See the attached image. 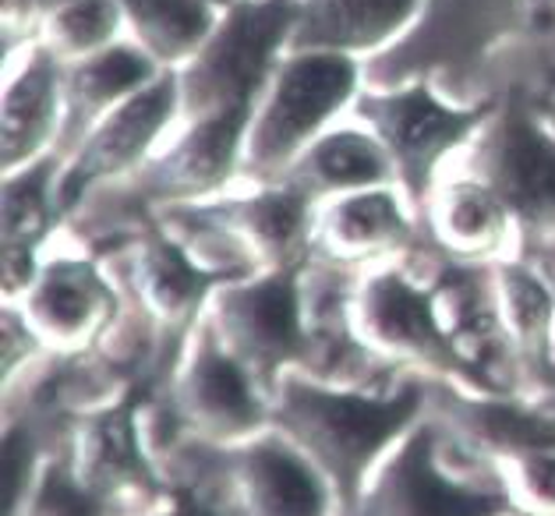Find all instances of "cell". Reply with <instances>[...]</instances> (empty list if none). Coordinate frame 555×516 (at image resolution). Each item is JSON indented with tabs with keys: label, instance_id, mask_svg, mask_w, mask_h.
Returning <instances> with one entry per match:
<instances>
[{
	"label": "cell",
	"instance_id": "33",
	"mask_svg": "<svg viewBox=\"0 0 555 516\" xmlns=\"http://www.w3.org/2000/svg\"><path fill=\"white\" fill-rule=\"evenodd\" d=\"M39 4V15H50V11H57V8H64V4H72V0H36Z\"/></svg>",
	"mask_w": 555,
	"mask_h": 516
},
{
	"label": "cell",
	"instance_id": "18",
	"mask_svg": "<svg viewBox=\"0 0 555 516\" xmlns=\"http://www.w3.org/2000/svg\"><path fill=\"white\" fill-rule=\"evenodd\" d=\"M181 403L188 417L206 425L212 436H241L262 417L245 364L223 347V339H216L212 325H202V339L181 378Z\"/></svg>",
	"mask_w": 555,
	"mask_h": 516
},
{
	"label": "cell",
	"instance_id": "15",
	"mask_svg": "<svg viewBox=\"0 0 555 516\" xmlns=\"http://www.w3.org/2000/svg\"><path fill=\"white\" fill-rule=\"evenodd\" d=\"M397 184L319 202L315 248L340 262L397 255L414 244V220Z\"/></svg>",
	"mask_w": 555,
	"mask_h": 516
},
{
	"label": "cell",
	"instance_id": "26",
	"mask_svg": "<svg viewBox=\"0 0 555 516\" xmlns=\"http://www.w3.org/2000/svg\"><path fill=\"white\" fill-rule=\"evenodd\" d=\"M61 156L50 153L22 170L4 173V244L36 248L57 216V173Z\"/></svg>",
	"mask_w": 555,
	"mask_h": 516
},
{
	"label": "cell",
	"instance_id": "24",
	"mask_svg": "<svg viewBox=\"0 0 555 516\" xmlns=\"http://www.w3.org/2000/svg\"><path fill=\"white\" fill-rule=\"evenodd\" d=\"M495 301L503 311V322L513 336L517 354L531 364H548V333L555 319V301L534 269L520 262L495 266Z\"/></svg>",
	"mask_w": 555,
	"mask_h": 516
},
{
	"label": "cell",
	"instance_id": "6",
	"mask_svg": "<svg viewBox=\"0 0 555 516\" xmlns=\"http://www.w3.org/2000/svg\"><path fill=\"white\" fill-rule=\"evenodd\" d=\"M255 103L230 106L212 117L184 120L159 153L134 170L131 178L106 184L120 192V206L153 209V206H195V202L220 198L234 181H241L248 128ZM103 192V188H100Z\"/></svg>",
	"mask_w": 555,
	"mask_h": 516
},
{
	"label": "cell",
	"instance_id": "5",
	"mask_svg": "<svg viewBox=\"0 0 555 516\" xmlns=\"http://www.w3.org/2000/svg\"><path fill=\"white\" fill-rule=\"evenodd\" d=\"M417 407H422V386H403L397 397L372 400L287 378L280 417L283 428L311 456H319V464L350 495L369 460L408 425Z\"/></svg>",
	"mask_w": 555,
	"mask_h": 516
},
{
	"label": "cell",
	"instance_id": "13",
	"mask_svg": "<svg viewBox=\"0 0 555 516\" xmlns=\"http://www.w3.org/2000/svg\"><path fill=\"white\" fill-rule=\"evenodd\" d=\"M159 75L164 67L134 39H117L86 61L64 64V128L57 139V156H72L106 114H114L120 103L142 92Z\"/></svg>",
	"mask_w": 555,
	"mask_h": 516
},
{
	"label": "cell",
	"instance_id": "20",
	"mask_svg": "<svg viewBox=\"0 0 555 516\" xmlns=\"http://www.w3.org/2000/svg\"><path fill=\"white\" fill-rule=\"evenodd\" d=\"M499 509H503L499 495L470 492L446 481L431 467L428 431H417L392 460L383 485L375 488L369 516H492Z\"/></svg>",
	"mask_w": 555,
	"mask_h": 516
},
{
	"label": "cell",
	"instance_id": "2",
	"mask_svg": "<svg viewBox=\"0 0 555 516\" xmlns=\"http://www.w3.org/2000/svg\"><path fill=\"white\" fill-rule=\"evenodd\" d=\"M495 100L453 103L428 78L400 86H364L350 106V117L378 134L397 167V184L411 206L425 209L442 170L474 142V134L492 117Z\"/></svg>",
	"mask_w": 555,
	"mask_h": 516
},
{
	"label": "cell",
	"instance_id": "19",
	"mask_svg": "<svg viewBox=\"0 0 555 516\" xmlns=\"http://www.w3.org/2000/svg\"><path fill=\"white\" fill-rule=\"evenodd\" d=\"M422 216L431 237L460 258H489L503 251L517 227L506 202L470 170L456 178H439Z\"/></svg>",
	"mask_w": 555,
	"mask_h": 516
},
{
	"label": "cell",
	"instance_id": "34",
	"mask_svg": "<svg viewBox=\"0 0 555 516\" xmlns=\"http://www.w3.org/2000/svg\"><path fill=\"white\" fill-rule=\"evenodd\" d=\"M541 414H545V417L552 421V425H555V400H552V403H545V407H541Z\"/></svg>",
	"mask_w": 555,
	"mask_h": 516
},
{
	"label": "cell",
	"instance_id": "29",
	"mask_svg": "<svg viewBox=\"0 0 555 516\" xmlns=\"http://www.w3.org/2000/svg\"><path fill=\"white\" fill-rule=\"evenodd\" d=\"M36 248L29 244H4V291L8 297L29 294L36 283Z\"/></svg>",
	"mask_w": 555,
	"mask_h": 516
},
{
	"label": "cell",
	"instance_id": "25",
	"mask_svg": "<svg viewBox=\"0 0 555 516\" xmlns=\"http://www.w3.org/2000/svg\"><path fill=\"white\" fill-rule=\"evenodd\" d=\"M120 29H125L120 0H72L39 22L36 39L61 64H75L117 43Z\"/></svg>",
	"mask_w": 555,
	"mask_h": 516
},
{
	"label": "cell",
	"instance_id": "22",
	"mask_svg": "<svg viewBox=\"0 0 555 516\" xmlns=\"http://www.w3.org/2000/svg\"><path fill=\"white\" fill-rule=\"evenodd\" d=\"M128 39L164 72H181L206 47L223 11L209 0H120Z\"/></svg>",
	"mask_w": 555,
	"mask_h": 516
},
{
	"label": "cell",
	"instance_id": "30",
	"mask_svg": "<svg viewBox=\"0 0 555 516\" xmlns=\"http://www.w3.org/2000/svg\"><path fill=\"white\" fill-rule=\"evenodd\" d=\"M29 460H33V450H29V439L22 436V431H11L8 436V446H4V485H8V506H15V499L25 485V470H29Z\"/></svg>",
	"mask_w": 555,
	"mask_h": 516
},
{
	"label": "cell",
	"instance_id": "9",
	"mask_svg": "<svg viewBox=\"0 0 555 516\" xmlns=\"http://www.w3.org/2000/svg\"><path fill=\"white\" fill-rule=\"evenodd\" d=\"M297 269H273L255 280H230L216 291V325L241 364L266 383L283 364L305 361L308 333L301 319V283Z\"/></svg>",
	"mask_w": 555,
	"mask_h": 516
},
{
	"label": "cell",
	"instance_id": "11",
	"mask_svg": "<svg viewBox=\"0 0 555 516\" xmlns=\"http://www.w3.org/2000/svg\"><path fill=\"white\" fill-rule=\"evenodd\" d=\"M202 206L273 269L301 266L308 248L315 244L319 202L291 181L251 184L248 195H220Z\"/></svg>",
	"mask_w": 555,
	"mask_h": 516
},
{
	"label": "cell",
	"instance_id": "10",
	"mask_svg": "<svg viewBox=\"0 0 555 516\" xmlns=\"http://www.w3.org/2000/svg\"><path fill=\"white\" fill-rule=\"evenodd\" d=\"M354 325L364 344L383 354L470 378L439 319L436 294L414 287L397 269H386L361 283L354 297Z\"/></svg>",
	"mask_w": 555,
	"mask_h": 516
},
{
	"label": "cell",
	"instance_id": "35",
	"mask_svg": "<svg viewBox=\"0 0 555 516\" xmlns=\"http://www.w3.org/2000/svg\"><path fill=\"white\" fill-rule=\"evenodd\" d=\"M209 4H212V8H220V11H227V8H234L237 0H209Z\"/></svg>",
	"mask_w": 555,
	"mask_h": 516
},
{
	"label": "cell",
	"instance_id": "8",
	"mask_svg": "<svg viewBox=\"0 0 555 516\" xmlns=\"http://www.w3.org/2000/svg\"><path fill=\"white\" fill-rule=\"evenodd\" d=\"M527 0H425L414 29L378 57L364 61L369 86L450 75L489 57L503 39L520 36Z\"/></svg>",
	"mask_w": 555,
	"mask_h": 516
},
{
	"label": "cell",
	"instance_id": "14",
	"mask_svg": "<svg viewBox=\"0 0 555 516\" xmlns=\"http://www.w3.org/2000/svg\"><path fill=\"white\" fill-rule=\"evenodd\" d=\"M425 0H297L291 50H330L372 61L414 29Z\"/></svg>",
	"mask_w": 555,
	"mask_h": 516
},
{
	"label": "cell",
	"instance_id": "16",
	"mask_svg": "<svg viewBox=\"0 0 555 516\" xmlns=\"http://www.w3.org/2000/svg\"><path fill=\"white\" fill-rule=\"evenodd\" d=\"M114 305V291L89 258H57L36 276L25 301V322L47 344L78 347L103 330Z\"/></svg>",
	"mask_w": 555,
	"mask_h": 516
},
{
	"label": "cell",
	"instance_id": "12",
	"mask_svg": "<svg viewBox=\"0 0 555 516\" xmlns=\"http://www.w3.org/2000/svg\"><path fill=\"white\" fill-rule=\"evenodd\" d=\"M4 89V173L57 153L64 128V64L29 39Z\"/></svg>",
	"mask_w": 555,
	"mask_h": 516
},
{
	"label": "cell",
	"instance_id": "32",
	"mask_svg": "<svg viewBox=\"0 0 555 516\" xmlns=\"http://www.w3.org/2000/svg\"><path fill=\"white\" fill-rule=\"evenodd\" d=\"M167 516H212V513H209L206 506H198V502H195L192 495H181V499H178V506H173Z\"/></svg>",
	"mask_w": 555,
	"mask_h": 516
},
{
	"label": "cell",
	"instance_id": "23",
	"mask_svg": "<svg viewBox=\"0 0 555 516\" xmlns=\"http://www.w3.org/2000/svg\"><path fill=\"white\" fill-rule=\"evenodd\" d=\"M251 516H322V488L301 456L280 442H259L237 464Z\"/></svg>",
	"mask_w": 555,
	"mask_h": 516
},
{
	"label": "cell",
	"instance_id": "28",
	"mask_svg": "<svg viewBox=\"0 0 555 516\" xmlns=\"http://www.w3.org/2000/svg\"><path fill=\"white\" fill-rule=\"evenodd\" d=\"M39 516H96V506H92V499L86 488L72 485L67 478H47L43 492H39Z\"/></svg>",
	"mask_w": 555,
	"mask_h": 516
},
{
	"label": "cell",
	"instance_id": "21",
	"mask_svg": "<svg viewBox=\"0 0 555 516\" xmlns=\"http://www.w3.org/2000/svg\"><path fill=\"white\" fill-rule=\"evenodd\" d=\"M131 276L139 287L142 308L164 325H184L206 301L216 276L188 251L178 234L164 227L142 230L139 248L131 255Z\"/></svg>",
	"mask_w": 555,
	"mask_h": 516
},
{
	"label": "cell",
	"instance_id": "1",
	"mask_svg": "<svg viewBox=\"0 0 555 516\" xmlns=\"http://www.w3.org/2000/svg\"><path fill=\"white\" fill-rule=\"evenodd\" d=\"M364 61L330 50H291L255 103L241 181L273 184L287 178L294 159L340 125L344 111L361 96Z\"/></svg>",
	"mask_w": 555,
	"mask_h": 516
},
{
	"label": "cell",
	"instance_id": "7",
	"mask_svg": "<svg viewBox=\"0 0 555 516\" xmlns=\"http://www.w3.org/2000/svg\"><path fill=\"white\" fill-rule=\"evenodd\" d=\"M181 128V78L164 72L134 92L114 114L92 128L82 145L61 163L57 216H72L82 202L106 184H117L142 170L159 153V142Z\"/></svg>",
	"mask_w": 555,
	"mask_h": 516
},
{
	"label": "cell",
	"instance_id": "17",
	"mask_svg": "<svg viewBox=\"0 0 555 516\" xmlns=\"http://www.w3.org/2000/svg\"><path fill=\"white\" fill-rule=\"evenodd\" d=\"M283 181L297 184L315 202H330L340 195L369 192V188L397 184V167L372 128H364L361 120H347V125L340 120L294 159Z\"/></svg>",
	"mask_w": 555,
	"mask_h": 516
},
{
	"label": "cell",
	"instance_id": "3",
	"mask_svg": "<svg viewBox=\"0 0 555 516\" xmlns=\"http://www.w3.org/2000/svg\"><path fill=\"white\" fill-rule=\"evenodd\" d=\"M294 29L297 0H237L227 8L206 47L178 72L181 125L259 103L269 78L291 53Z\"/></svg>",
	"mask_w": 555,
	"mask_h": 516
},
{
	"label": "cell",
	"instance_id": "27",
	"mask_svg": "<svg viewBox=\"0 0 555 516\" xmlns=\"http://www.w3.org/2000/svg\"><path fill=\"white\" fill-rule=\"evenodd\" d=\"M82 453L92 492H111V488L142 478L139 442H134V400H125L114 411L89 421Z\"/></svg>",
	"mask_w": 555,
	"mask_h": 516
},
{
	"label": "cell",
	"instance_id": "4",
	"mask_svg": "<svg viewBox=\"0 0 555 516\" xmlns=\"http://www.w3.org/2000/svg\"><path fill=\"white\" fill-rule=\"evenodd\" d=\"M464 159L506 202L520 230L555 234V134L531 89L506 86Z\"/></svg>",
	"mask_w": 555,
	"mask_h": 516
},
{
	"label": "cell",
	"instance_id": "31",
	"mask_svg": "<svg viewBox=\"0 0 555 516\" xmlns=\"http://www.w3.org/2000/svg\"><path fill=\"white\" fill-rule=\"evenodd\" d=\"M524 481H527V488H531V492L541 502H552V506H555V450L527 460V464H524Z\"/></svg>",
	"mask_w": 555,
	"mask_h": 516
}]
</instances>
